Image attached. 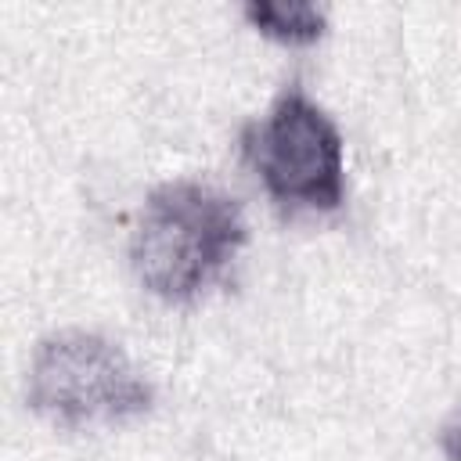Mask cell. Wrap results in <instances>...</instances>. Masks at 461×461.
I'll list each match as a JSON object with an SVG mask.
<instances>
[{
	"instance_id": "3",
	"label": "cell",
	"mask_w": 461,
	"mask_h": 461,
	"mask_svg": "<svg viewBox=\"0 0 461 461\" xmlns=\"http://www.w3.org/2000/svg\"><path fill=\"white\" fill-rule=\"evenodd\" d=\"M245 158L281 209L335 212L346 198L342 133L303 86L277 94L270 112L241 137Z\"/></svg>"
},
{
	"instance_id": "4",
	"label": "cell",
	"mask_w": 461,
	"mask_h": 461,
	"mask_svg": "<svg viewBox=\"0 0 461 461\" xmlns=\"http://www.w3.org/2000/svg\"><path fill=\"white\" fill-rule=\"evenodd\" d=\"M245 18L263 36H270L277 43H292V47L295 43H313L328 29L324 7L306 4V0H249Z\"/></svg>"
},
{
	"instance_id": "1",
	"label": "cell",
	"mask_w": 461,
	"mask_h": 461,
	"mask_svg": "<svg viewBox=\"0 0 461 461\" xmlns=\"http://www.w3.org/2000/svg\"><path fill=\"white\" fill-rule=\"evenodd\" d=\"M241 245L245 216L230 194L202 180H169L140 209L130 263L148 292L184 303L212 285Z\"/></svg>"
},
{
	"instance_id": "5",
	"label": "cell",
	"mask_w": 461,
	"mask_h": 461,
	"mask_svg": "<svg viewBox=\"0 0 461 461\" xmlns=\"http://www.w3.org/2000/svg\"><path fill=\"white\" fill-rule=\"evenodd\" d=\"M439 447L450 461H461V411H454L450 421L439 429Z\"/></svg>"
},
{
	"instance_id": "2",
	"label": "cell",
	"mask_w": 461,
	"mask_h": 461,
	"mask_svg": "<svg viewBox=\"0 0 461 461\" xmlns=\"http://www.w3.org/2000/svg\"><path fill=\"white\" fill-rule=\"evenodd\" d=\"M155 393L137 364L104 335H47L29 364V407L54 425H119L140 418Z\"/></svg>"
}]
</instances>
